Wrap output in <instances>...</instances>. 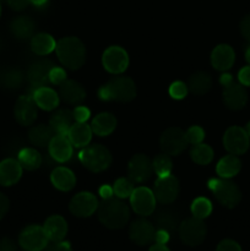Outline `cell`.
<instances>
[{
	"label": "cell",
	"instance_id": "obj_1",
	"mask_svg": "<svg viewBox=\"0 0 250 251\" xmlns=\"http://www.w3.org/2000/svg\"><path fill=\"white\" fill-rule=\"evenodd\" d=\"M97 211L100 222L109 229H122L129 222L130 208L122 199L103 200Z\"/></svg>",
	"mask_w": 250,
	"mask_h": 251
},
{
	"label": "cell",
	"instance_id": "obj_2",
	"mask_svg": "<svg viewBox=\"0 0 250 251\" xmlns=\"http://www.w3.org/2000/svg\"><path fill=\"white\" fill-rule=\"evenodd\" d=\"M136 97V85L126 76H115L98 90V98L104 102L129 103Z\"/></svg>",
	"mask_w": 250,
	"mask_h": 251
},
{
	"label": "cell",
	"instance_id": "obj_3",
	"mask_svg": "<svg viewBox=\"0 0 250 251\" xmlns=\"http://www.w3.org/2000/svg\"><path fill=\"white\" fill-rule=\"evenodd\" d=\"M55 51L61 65L70 70H77L86 61V48L77 37H64L59 39Z\"/></svg>",
	"mask_w": 250,
	"mask_h": 251
},
{
	"label": "cell",
	"instance_id": "obj_4",
	"mask_svg": "<svg viewBox=\"0 0 250 251\" xmlns=\"http://www.w3.org/2000/svg\"><path fill=\"white\" fill-rule=\"evenodd\" d=\"M78 161L92 173H100L112 164V153L105 146L100 144L87 145L78 153Z\"/></svg>",
	"mask_w": 250,
	"mask_h": 251
},
{
	"label": "cell",
	"instance_id": "obj_5",
	"mask_svg": "<svg viewBox=\"0 0 250 251\" xmlns=\"http://www.w3.org/2000/svg\"><path fill=\"white\" fill-rule=\"evenodd\" d=\"M208 189L212 191L216 200L227 208H234L242 200V193L237 184L229 179L213 178L207 183Z\"/></svg>",
	"mask_w": 250,
	"mask_h": 251
},
{
	"label": "cell",
	"instance_id": "obj_6",
	"mask_svg": "<svg viewBox=\"0 0 250 251\" xmlns=\"http://www.w3.org/2000/svg\"><path fill=\"white\" fill-rule=\"evenodd\" d=\"M178 232L184 244L189 245V247H198L206 239L207 227L203 223V220L191 217L183 221L179 225Z\"/></svg>",
	"mask_w": 250,
	"mask_h": 251
},
{
	"label": "cell",
	"instance_id": "obj_7",
	"mask_svg": "<svg viewBox=\"0 0 250 251\" xmlns=\"http://www.w3.org/2000/svg\"><path fill=\"white\" fill-rule=\"evenodd\" d=\"M159 145H161L163 153L168 154V156H179L188 147L189 142L186 139L185 131H183L180 127L174 126L167 129L161 135Z\"/></svg>",
	"mask_w": 250,
	"mask_h": 251
},
{
	"label": "cell",
	"instance_id": "obj_8",
	"mask_svg": "<svg viewBox=\"0 0 250 251\" xmlns=\"http://www.w3.org/2000/svg\"><path fill=\"white\" fill-rule=\"evenodd\" d=\"M129 199L134 212L142 217L151 216L156 210V196H154L153 191L146 186L135 188Z\"/></svg>",
	"mask_w": 250,
	"mask_h": 251
},
{
	"label": "cell",
	"instance_id": "obj_9",
	"mask_svg": "<svg viewBox=\"0 0 250 251\" xmlns=\"http://www.w3.org/2000/svg\"><path fill=\"white\" fill-rule=\"evenodd\" d=\"M48 237L41 226H28L20 233L19 244L26 251H42L48 247Z\"/></svg>",
	"mask_w": 250,
	"mask_h": 251
},
{
	"label": "cell",
	"instance_id": "obj_10",
	"mask_svg": "<svg viewBox=\"0 0 250 251\" xmlns=\"http://www.w3.org/2000/svg\"><path fill=\"white\" fill-rule=\"evenodd\" d=\"M180 191L179 180L172 174L164 176H157L154 183V196L156 200L162 205H169L176 200Z\"/></svg>",
	"mask_w": 250,
	"mask_h": 251
},
{
	"label": "cell",
	"instance_id": "obj_11",
	"mask_svg": "<svg viewBox=\"0 0 250 251\" xmlns=\"http://www.w3.org/2000/svg\"><path fill=\"white\" fill-rule=\"evenodd\" d=\"M223 145L230 154L239 156V154L245 153L249 149L250 137L247 130L243 127L230 126L225 130L223 135Z\"/></svg>",
	"mask_w": 250,
	"mask_h": 251
},
{
	"label": "cell",
	"instance_id": "obj_12",
	"mask_svg": "<svg viewBox=\"0 0 250 251\" xmlns=\"http://www.w3.org/2000/svg\"><path fill=\"white\" fill-rule=\"evenodd\" d=\"M103 68L110 74L119 75L129 66V55L124 48L119 46H112L104 50L102 55Z\"/></svg>",
	"mask_w": 250,
	"mask_h": 251
},
{
	"label": "cell",
	"instance_id": "obj_13",
	"mask_svg": "<svg viewBox=\"0 0 250 251\" xmlns=\"http://www.w3.org/2000/svg\"><path fill=\"white\" fill-rule=\"evenodd\" d=\"M153 173L152 161L146 154H135L127 164V178L134 184H141L149 180Z\"/></svg>",
	"mask_w": 250,
	"mask_h": 251
},
{
	"label": "cell",
	"instance_id": "obj_14",
	"mask_svg": "<svg viewBox=\"0 0 250 251\" xmlns=\"http://www.w3.org/2000/svg\"><path fill=\"white\" fill-rule=\"evenodd\" d=\"M98 199L96 198L95 194L88 193V191H83V193H78L71 199L70 203H69V210L76 217L86 218L92 216L96 211L98 210Z\"/></svg>",
	"mask_w": 250,
	"mask_h": 251
},
{
	"label": "cell",
	"instance_id": "obj_15",
	"mask_svg": "<svg viewBox=\"0 0 250 251\" xmlns=\"http://www.w3.org/2000/svg\"><path fill=\"white\" fill-rule=\"evenodd\" d=\"M15 119L22 126H29L33 124L38 115V107L32 95H24L17 98L14 108Z\"/></svg>",
	"mask_w": 250,
	"mask_h": 251
},
{
	"label": "cell",
	"instance_id": "obj_16",
	"mask_svg": "<svg viewBox=\"0 0 250 251\" xmlns=\"http://www.w3.org/2000/svg\"><path fill=\"white\" fill-rule=\"evenodd\" d=\"M54 66L53 61L49 59H41L32 64L27 71V78H28L29 85L33 87V91L38 87L48 86L50 83L49 81V73Z\"/></svg>",
	"mask_w": 250,
	"mask_h": 251
},
{
	"label": "cell",
	"instance_id": "obj_17",
	"mask_svg": "<svg viewBox=\"0 0 250 251\" xmlns=\"http://www.w3.org/2000/svg\"><path fill=\"white\" fill-rule=\"evenodd\" d=\"M156 230V227L150 221L145 220V218H139V220L134 221L130 226V239L135 244L145 247V245H149L153 242Z\"/></svg>",
	"mask_w": 250,
	"mask_h": 251
},
{
	"label": "cell",
	"instance_id": "obj_18",
	"mask_svg": "<svg viewBox=\"0 0 250 251\" xmlns=\"http://www.w3.org/2000/svg\"><path fill=\"white\" fill-rule=\"evenodd\" d=\"M59 97L64 103L70 105H80L86 100V90L80 82L66 78L59 85Z\"/></svg>",
	"mask_w": 250,
	"mask_h": 251
},
{
	"label": "cell",
	"instance_id": "obj_19",
	"mask_svg": "<svg viewBox=\"0 0 250 251\" xmlns=\"http://www.w3.org/2000/svg\"><path fill=\"white\" fill-rule=\"evenodd\" d=\"M223 102L230 110H240L248 102V93L244 86L233 81L230 85L225 86L223 90Z\"/></svg>",
	"mask_w": 250,
	"mask_h": 251
},
{
	"label": "cell",
	"instance_id": "obj_20",
	"mask_svg": "<svg viewBox=\"0 0 250 251\" xmlns=\"http://www.w3.org/2000/svg\"><path fill=\"white\" fill-rule=\"evenodd\" d=\"M73 147L66 135H54L48 145L49 156L58 163H65L73 156Z\"/></svg>",
	"mask_w": 250,
	"mask_h": 251
},
{
	"label": "cell",
	"instance_id": "obj_21",
	"mask_svg": "<svg viewBox=\"0 0 250 251\" xmlns=\"http://www.w3.org/2000/svg\"><path fill=\"white\" fill-rule=\"evenodd\" d=\"M22 171L20 162L14 158H6L0 162V185H15L21 179Z\"/></svg>",
	"mask_w": 250,
	"mask_h": 251
},
{
	"label": "cell",
	"instance_id": "obj_22",
	"mask_svg": "<svg viewBox=\"0 0 250 251\" xmlns=\"http://www.w3.org/2000/svg\"><path fill=\"white\" fill-rule=\"evenodd\" d=\"M235 53L228 44H220L211 53V64L218 71H227L233 66Z\"/></svg>",
	"mask_w": 250,
	"mask_h": 251
},
{
	"label": "cell",
	"instance_id": "obj_23",
	"mask_svg": "<svg viewBox=\"0 0 250 251\" xmlns=\"http://www.w3.org/2000/svg\"><path fill=\"white\" fill-rule=\"evenodd\" d=\"M32 97H33L37 107L43 110H48V112L56 109L59 102H60L59 93H56L53 88L48 87V86L36 88L32 92Z\"/></svg>",
	"mask_w": 250,
	"mask_h": 251
},
{
	"label": "cell",
	"instance_id": "obj_24",
	"mask_svg": "<svg viewBox=\"0 0 250 251\" xmlns=\"http://www.w3.org/2000/svg\"><path fill=\"white\" fill-rule=\"evenodd\" d=\"M43 229L49 242H61L68 234V223L61 216L54 215L47 218Z\"/></svg>",
	"mask_w": 250,
	"mask_h": 251
},
{
	"label": "cell",
	"instance_id": "obj_25",
	"mask_svg": "<svg viewBox=\"0 0 250 251\" xmlns=\"http://www.w3.org/2000/svg\"><path fill=\"white\" fill-rule=\"evenodd\" d=\"M92 129L91 125H87L86 123H74L68 131V139L70 140L71 145L77 149H83L87 145H90L92 140Z\"/></svg>",
	"mask_w": 250,
	"mask_h": 251
},
{
	"label": "cell",
	"instance_id": "obj_26",
	"mask_svg": "<svg viewBox=\"0 0 250 251\" xmlns=\"http://www.w3.org/2000/svg\"><path fill=\"white\" fill-rule=\"evenodd\" d=\"M179 225V213L173 208H161L154 215V227L157 229H163L171 234L178 229Z\"/></svg>",
	"mask_w": 250,
	"mask_h": 251
},
{
	"label": "cell",
	"instance_id": "obj_27",
	"mask_svg": "<svg viewBox=\"0 0 250 251\" xmlns=\"http://www.w3.org/2000/svg\"><path fill=\"white\" fill-rule=\"evenodd\" d=\"M50 181L55 189L60 191H70L76 185V176L73 171L66 167H56L50 174Z\"/></svg>",
	"mask_w": 250,
	"mask_h": 251
},
{
	"label": "cell",
	"instance_id": "obj_28",
	"mask_svg": "<svg viewBox=\"0 0 250 251\" xmlns=\"http://www.w3.org/2000/svg\"><path fill=\"white\" fill-rule=\"evenodd\" d=\"M74 124L73 112L69 109H58L51 114L49 126L55 135H68L69 129Z\"/></svg>",
	"mask_w": 250,
	"mask_h": 251
},
{
	"label": "cell",
	"instance_id": "obj_29",
	"mask_svg": "<svg viewBox=\"0 0 250 251\" xmlns=\"http://www.w3.org/2000/svg\"><path fill=\"white\" fill-rule=\"evenodd\" d=\"M117 127V118L110 113H100L96 115L91 123V129L93 134L98 136H108Z\"/></svg>",
	"mask_w": 250,
	"mask_h": 251
},
{
	"label": "cell",
	"instance_id": "obj_30",
	"mask_svg": "<svg viewBox=\"0 0 250 251\" xmlns=\"http://www.w3.org/2000/svg\"><path fill=\"white\" fill-rule=\"evenodd\" d=\"M34 28H36L34 21L28 16L16 17V19L12 20L11 25H10L11 33L17 39H22V41L32 38L34 36Z\"/></svg>",
	"mask_w": 250,
	"mask_h": 251
},
{
	"label": "cell",
	"instance_id": "obj_31",
	"mask_svg": "<svg viewBox=\"0 0 250 251\" xmlns=\"http://www.w3.org/2000/svg\"><path fill=\"white\" fill-rule=\"evenodd\" d=\"M242 168V162L235 154H227L216 166V172L220 176V178L230 179L237 176Z\"/></svg>",
	"mask_w": 250,
	"mask_h": 251
},
{
	"label": "cell",
	"instance_id": "obj_32",
	"mask_svg": "<svg viewBox=\"0 0 250 251\" xmlns=\"http://www.w3.org/2000/svg\"><path fill=\"white\" fill-rule=\"evenodd\" d=\"M211 86H212V77L205 71H198L189 77L188 88L194 95H206L210 91Z\"/></svg>",
	"mask_w": 250,
	"mask_h": 251
},
{
	"label": "cell",
	"instance_id": "obj_33",
	"mask_svg": "<svg viewBox=\"0 0 250 251\" xmlns=\"http://www.w3.org/2000/svg\"><path fill=\"white\" fill-rule=\"evenodd\" d=\"M54 131L49 125L38 124L34 125L28 131V140L32 145L37 147H46L48 146L50 140L53 139Z\"/></svg>",
	"mask_w": 250,
	"mask_h": 251
},
{
	"label": "cell",
	"instance_id": "obj_34",
	"mask_svg": "<svg viewBox=\"0 0 250 251\" xmlns=\"http://www.w3.org/2000/svg\"><path fill=\"white\" fill-rule=\"evenodd\" d=\"M55 39L48 33H37L31 38V49L37 55H48L55 50Z\"/></svg>",
	"mask_w": 250,
	"mask_h": 251
},
{
	"label": "cell",
	"instance_id": "obj_35",
	"mask_svg": "<svg viewBox=\"0 0 250 251\" xmlns=\"http://www.w3.org/2000/svg\"><path fill=\"white\" fill-rule=\"evenodd\" d=\"M17 161L20 162L21 167L26 171H36L42 166V156L37 150L25 147L20 150L17 154Z\"/></svg>",
	"mask_w": 250,
	"mask_h": 251
},
{
	"label": "cell",
	"instance_id": "obj_36",
	"mask_svg": "<svg viewBox=\"0 0 250 251\" xmlns=\"http://www.w3.org/2000/svg\"><path fill=\"white\" fill-rule=\"evenodd\" d=\"M213 150L211 149L208 145L200 142V144L193 145L190 150V157L196 164H200V166H206V164L211 163V161L213 159Z\"/></svg>",
	"mask_w": 250,
	"mask_h": 251
},
{
	"label": "cell",
	"instance_id": "obj_37",
	"mask_svg": "<svg viewBox=\"0 0 250 251\" xmlns=\"http://www.w3.org/2000/svg\"><path fill=\"white\" fill-rule=\"evenodd\" d=\"M191 213H193V217L205 220L212 213V203L206 198L195 199L191 203Z\"/></svg>",
	"mask_w": 250,
	"mask_h": 251
},
{
	"label": "cell",
	"instance_id": "obj_38",
	"mask_svg": "<svg viewBox=\"0 0 250 251\" xmlns=\"http://www.w3.org/2000/svg\"><path fill=\"white\" fill-rule=\"evenodd\" d=\"M25 75L20 69L11 68L2 76V85L9 90H17L24 85Z\"/></svg>",
	"mask_w": 250,
	"mask_h": 251
},
{
	"label": "cell",
	"instance_id": "obj_39",
	"mask_svg": "<svg viewBox=\"0 0 250 251\" xmlns=\"http://www.w3.org/2000/svg\"><path fill=\"white\" fill-rule=\"evenodd\" d=\"M152 166H153V171L157 174V176H168V174L172 173V169H173L171 157L166 153L158 154V156L154 157V159L152 161Z\"/></svg>",
	"mask_w": 250,
	"mask_h": 251
},
{
	"label": "cell",
	"instance_id": "obj_40",
	"mask_svg": "<svg viewBox=\"0 0 250 251\" xmlns=\"http://www.w3.org/2000/svg\"><path fill=\"white\" fill-rule=\"evenodd\" d=\"M134 183L129 178H119L113 185V191L118 199H129L134 191Z\"/></svg>",
	"mask_w": 250,
	"mask_h": 251
},
{
	"label": "cell",
	"instance_id": "obj_41",
	"mask_svg": "<svg viewBox=\"0 0 250 251\" xmlns=\"http://www.w3.org/2000/svg\"><path fill=\"white\" fill-rule=\"evenodd\" d=\"M185 134L188 142L191 145L200 144L205 139V130L201 126H198V125H193V126L189 127L185 131Z\"/></svg>",
	"mask_w": 250,
	"mask_h": 251
},
{
	"label": "cell",
	"instance_id": "obj_42",
	"mask_svg": "<svg viewBox=\"0 0 250 251\" xmlns=\"http://www.w3.org/2000/svg\"><path fill=\"white\" fill-rule=\"evenodd\" d=\"M189 92L188 85L181 81H175L169 86V96L174 100H184Z\"/></svg>",
	"mask_w": 250,
	"mask_h": 251
},
{
	"label": "cell",
	"instance_id": "obj_43",
	"mask_svg": "<svg viewBox=\"0 0 250 251\" xmlns=\"http://www.w3.org/2000/svg\"><path fill=\"white\" fill-rule=\"evenodd\" d=\"M66 80V73L63 68L54 65L49 73V81L53 85H60Z\"/></svg>",
	"mask_w": 250,
	"mask_h": 251
},
{
	"label": "cell",
	"instance_id": "obj_44",
	"mask_svg": "<svg viewBox=\"0 0 250 251\" xmlns=\"http://www.w3.org/2000/svg\"><path fill=\"white\" fill-rule=\"evenodd\" d=\"M73 117L76 123H86L88 119H90L91 112L87 107L77 105V107L73 110Z\"/></svg>",
	"mask_w": 250,
	"mask_h": 251
},
{
	"label": "cell",
	"instance_id": "obj_45",
	"mask_svg": "<svg viewBox=\"0 0 250 251\" xmlns=\"http://www.w3.org/2000/svg\"><path fill=\"white\" fill-rule=\"evenodd\" d=\"M216 251H242V248L237 242L232 239H225L217 245Z\"/></svg>",
	"mask_w": 250,
	"mask_h": 251
},
{
	"label": "cell",
	"instance_id": "obj_46",
	"mask_svg": "<svg viewBox=\"0 0 250 251\" xmlns=\"http://www.w3.org/2000/svg\"><path fill=\"white\" fill-rule=\"evenodd\" d=\"M238 80H239L240 85L250 87V65L240 69L238 73Z\"/></svg>",
	"mask_w": 250,
	"mask_h": 251
},
{
	"label": "cell",
	"instance_id": "obj_47",
	"mask_svg": "<svg viewBox=\"0 0 250 251\" xmlns=\"http://www.w3.org/2000/svg\"><path fill=\"white\" fill-rule=\"evenodd\" d=\"M44 251H73V248L68 242L61 240V242H54L51 245H48Z\"/></svg>",
	"mask_w": 250,
	"mask_h": 251
},
{
	"label": "cell",
	"instance_id": "obj_48",
	"mask_svg": "<svg viewBox=\"0 0 250 251\" xmlns=\"http://www.w3.org/2000/svg\"><path fill=\"white\" fill-rule=\"evenodd\" d=\"M240 32L242 36L250 43V15H247L240 22Z\"/></svg>",
	"mask_w": 250,
	"mask_h": 251
},
{
	"label": "cell",
	"instance_id": "obj_49",
	"mask_svg": "<svg viewBox=\"0 0 250 251\" xmlns=\"http://www.w3.org/2000/svg\"><path fill=\"white\" fill-rule=\"evenodd\" d=\"M7 4L15 11H22V10L26 9L31 2L29 0H7Z\"/></svg>",
	"mask_w": 250,
	"mask_h": 251
},
{
	"label": "cell",
	"instance_id": "obj_50",
	"mask_svg": "<svg viewBox=\"0 0 250 251\" xmlns=\"http://www.w3.org/2000/svg\"><path fill=\"white\" fill-rule=\"evenodd\" d=\"M10 207V201L7 199L6 195H4L2 193H0V220L5 217V215L7 213Z\"/></svg>",
	"mask_w": 250,
	"mask_h": 251
},
{
	"label": "cell",
	"instance_id": "obj_51",
	"mask_svg": "<svg viewBox=\"0 0 250 251\" xmlns=\"http://www.w3.org/2000/svg\"><path fill=\"white\" fill-rule=\"evenodd\" d=\"M169 240V233L163 229H157L156 234H154V242L157 244H164L166 245Z\"/></svg>",
	"mask_w": 250,
	"mask_h": 251
},
{
	"label": "cell",
	"instance_id": "obj_52",
	"mask_svg": "<svg viewBox=\"0 0 250 251\" xmlns=\"http://www.w3.org/2000/svg\"><path fill=\"white\" fill-rule=\"evenodd\" d=\"M0 251H17L16 245L9 238H2L0 239Z\"/></svg>",
	"mask_w": 250,
	"mask_h": 251
},
{
	"label": "cell",
	"instance_id": "obj_53",
	"mask_svg": "<svg viewBox=\"0 0 250 251\" xmlns=\"http://www.w3.org/2000/svg\"><path fill=\"white\" fill-rule=\"evenodd\" d=\"M98 194H100V196L103 199V200H108V199H112L113 196H114L113 188L109 185L100 186V190H98Z\"/></svg>",
	"mask_w": 250,
	"mask_h": 251
},
{
	"label": "cell",
	"instance_id": "obj_54",
	"mask_svg": "<svg viewBox=\"0 0 250 251\" xmlns=\"http://www.w3.org/2000/svg\"><path fill=\"white\" fill-rule=\"evenodd\" d=\"M233 81H234V80H233V77H232V75H230V74H223V75L221 76V78H220V82L222 83L223 87L230 85Z\"/></svg>",
	"mask_w": 250,
	"mask_h": 251
},
{
	"label": "cell",
	"instance_id": "obj_55",
	"mask_svg": "<svg viewBox=\"0 0 250 251\" xmlns=\"http://www.w3.org/2000/svg\"><path fill=\"white\" fill-rule=\"evenodd\" d=\"M149 251H171V250H169L164 244H157L156 243V244L152 245V247L150 248Z\"/></svg>",
	"mask_w": 250,
	"mask_h": 251
},
{
	"label": "cell",
	"instance_id": "obj_56",
	"mask_svg": "<svg viewBox=\"0 0 250 251\" xmlns=\"http://www.w3.org/2000/svg\"><path fill=\"white\" fill-rule=\"evenodd\" d=\"M29 2H31L32 5H34V6H44V5L48 2V0H29Z\"/></svg>",
	"mask_w": 250,
	"mask_h": 251
},
{
	"label": "cell",
	"instance_id": "obj_57",
	"mask_svg": "<svg viewBox=\"0 0 250 251\" xmlns=\"http://www.w3.org/2000/svg\"><path fill=\"white\" fill-rule=\"evenodd\" d=\"M245 60H247L248 64L250 65V46L248 47L247 50H245Z\"/></svg>",
	"mask_w": 250,
	"mask_h": 251
},
{
	"label": "cell",
	"instance_id": "obj_58",
	"mask_svg": "<svg viewBox=\"0 0 250 251\" xmlns=\"http://www.w3.org/2000/svg\"><path fill=\"white\" fill-rule=\"evenodd\" d=\"M245 130H247L248 135H249V137H250V122L247 124V127H245Z\"/></svg>",
	"mask_w": 250,
	"mask_h": 251
},
{
	"label": "cell",
	"instance_id": "obj_59",
	"mask_svg": "<svg viewBox=\"0 0 250 251\" xmlns=\"http://www.w3.org/2000/svg\"><path fill=\"white\" fill-rule=\"evenodd\" d=\"M0 16H1V4H0Z\"/></svg>",
	"mask_w": 250,
	"mask_h": 251
}]
</instances>
